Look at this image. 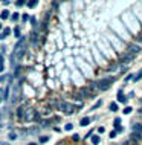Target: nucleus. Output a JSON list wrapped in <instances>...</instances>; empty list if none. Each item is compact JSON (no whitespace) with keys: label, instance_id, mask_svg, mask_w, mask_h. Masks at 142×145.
Returning a JSON list of instances; mask_svg holds the SVG:
<instances>
[{"label":"nucleus","instance_id":"5","mask_svg":"<svg viewBox=\"0 0 142 145\" xmlns=\"http://www.w3.org/2000/svg\"><path fill=\"white\" fill-rule=\"evenodd\" d=\"M79 96L81 98H92V90L89 87H84L79 90Z\"/></svg>","mask_w":142,"mask_h":145},{"label":"nucleus","instance_id":"6","mask_svg":"<svg viewBox=\"0 0 142 145\" xmlns=\"http://www.w3.org/2000/svg\"><path fill=\"white\" fill-rule=\"evenodd\" d=\"M134 57H136V55H133V53H130V52H125L124 55H122V58H121V64H124V63H128V61H131Z\"/></svg>","mask_w":142,"mask_h":145},{"label":"nucleus","instance_id":"3","mask_svg":"<svg viewBox=\"0 0 142 145\" xmlns=\"http://www.w3.org/2000/svg\"><path fill=\"white\" fill-rule=\"evenodd\" d=\"M60 110H61L63 113H66V115H70V113L75 112V107H73L70 102L63 101V102H60Z\"/></svg>","mask_w":142,"mask_h":145},{"label":"nucleus","instance_id":"29","mask_svg":"<svg viewBox=\"0 0 142 145\" xmlns=\"http://www.w3.org/2000/svg\"><path fill=\"white\" fill-rule=\"evenodd\" d=\"M8 80V75H3V77H0V83H2V81H6Z\"/></svg>","mask_w":142,"mask_h":145},{"label":"nucleus","instance_id":"10","mask_svg":"<svg viewBox=\"0 0 142 145\" xmlns=\"http://www.w3.org/2000/svg\"><path fill=\"white\" fill-rule=\"evenodd\" d=\"M9 34H11V29H9V28H5V29H3V32H0V40L6 38Z\"/></svg>","mask_w":142,"mask_h":145},{"label":"nucleus","instance_id":"37","mask_svg":"<svg viewBox=\"0 0 142 145\" xmlns=\"http://www.w3.org/2000/svg\"><path fill=\"white\" fill-rule=\"evenodd\" d=\"M0 145H9L8 142H0Z\"/></svg>","mask_w":142,"mask_h":145},{"label":"nucleus","instance_id":"15","mask_svg":"<svg viewBox=\"0 0 142 145\" xmlns=\"http://www.w3.org/2000/svg\"><path fill=\"white\" fill-rule=\"evenodd\" d=\"M90 139H92V143H93V145H98V143H99V136H92Z\"/></svg>","mask_w":142,"mask_h":145},{"label":"nucleus","instance_id":"21","mask_svg":"<svg viewBox=\"0 0 142 145\" xmlns=\"http://www.w3.org/2000/svg\"><path fill=\"white\" fill-rule=\"evenodd\" d=\"M131 112H133V108H131V107H125V108H124V115H130Z\"/></svg>","mask_w":142,"mask_h":145},{"label":"nucleus","instance_id":"4","mask_svg":"<svg viewBox=\"0 0 142 145\" xmlns=\"http://www.w3.org/2000/svg\"><path fill=\"white\" fill-rule=\"evenodd\" d=\"M34 119H37V113L32 110V108H29L28 112H25V116H23V121H26V122H29V121H34Z\"/></svg>","mask_w":142,"mask_h":145},{"label":"nucleus","instance_id":"40","mask_svg":"<svg viewBox=\"0 0 142 145\" xmlns=\"http://www.w3.org/2000/svg\"><path fill=\"white\" fill-rule=\"evenodd\" d=\"M29 145H37V143H29Z\"/></svg>","mask_w":142,"mask_h":145},{"label":"nucleus","instance_id":"1","mask_svg":"<svg viewBox=\"0 0 142 145\" xmlns=\"http://www.w3.org/2000/svg\"><path fill=\"white\" fill-rule=\"evenodd\" d=\"M26 52V38H20L18 43L15 44L14 47V52H12V58L14 60H20Z\"/></svg>","mask_w":142,"mask_h":145},{"label":"nucleus","instance_id":"16","mask_svg":"<svg viewBox=\"0 0 142 145\" xmlns=\"http://www.w3.org/2000/svg\"><path fill=\"white\" fill-rule=\"evenodd\" d=\"M37 0H31V2H28V8H35L37 6Z\"/></svg>","mask_w":142,"mask_h":145},{"label":"nucleus","instance_id":"39","mask_svg":"<svg viewBox=\"0 0 142 145\" xmlns=\"http://www.w3.org/2000/svg\"><path fill=\"white\" fill-rule=\"evenodd\" d=\"M0 102H2V95H0Z\"/></svg>","mask_w":142,"mask_h":145},{"label":"nucleus","instance_id":"26","mask_svg":"<svg viewBox=\"0 0 142 145\" xmlns=\"http://www.w3.org/2000/svg\"><path fill=\"white\" fill-rule=\"evenodd\" d=\"M48 139H49L48 136H41V137H40V142H41V143H43V142H48Z\"/></svg>","mask_w":142,"mask_h":145},{"label":"nucleus","instance_id":"30","mask_svg":"<svg viewBox=\"0 0 142 145\" xmlns=\"http://www.w3.org/2000/svg\"><path fill=\"white\" fill-rule=\"evenodd\" d=\"M23 3H25V2H23V0H18V2H15V5H17V6H22Z\"/></svg>","mask_w":142,"mask_h":145},{"label":"nucleus","instance_id":"11","mask_svg":"<svg viewBox=\"0 0 142 145\" xmlns=\"http://www.w3.org/2000/svg\"><path fill=\"white\" fill-rule=\"evenodd\" d=\"M23 116H25V108H23V107H18V110H17V118L23 121Z\"/></svg>","mask_w":142,"mask_h":145},{"label":"nucleus","instance_id":"13","mask_svg":"<svg viewBox=\"0 0 142 145\" xmlns=\"http://www.w3.org/2000/svg\"><path fill=\"white\" fill-rule=\"evenodd\" d=\"M118 101H119V102H125V101H127V98L122 95V92H119V93H118Z\"/></svg>","mask_w":142,"mask_h":145},{"label":"nucleus","instance_id":"12","mask_svg":"<svg viewBox=\"0 0 142 145\" xmlns=\"http://www.w3.org/2000/svg\"><path fill=\"white\" fill-rule=\"evenodd\" d=\"M8 17H9V11H8V9H3L2 14H0V19H2V20H6Z\"/></svg>","mask_w":142,"mask_h":145},{"label":"nucleus","instance_id":"35","mask_svg":"<svg viewBox=\"0 0 142 145\" xmlns=\"http://www.w3.org/2000/svg\"><path fill=\"white\" fill-rule=\"evenodd\" d=\"M96 131H98V133H101V134H103V131H104V128H103V127H99V128H98Z\"/></svg>","mask_w":142,"mask_h":145},{"label":"nucleus","instance_id":"36","mask_svg":"<svg viewBox=\"0 0 142 145\" xmlns=\"http://www.w3.org/2000/svg\"><path fill=\"white\" fill-rule=\"evenodd\" d=\"M131 78H133V75H128V77H127V78H125V83H127V81H130V80H131Z\"/></svg>","mask_w":142,"mask_h":145},{"label":"nucleus","instance_id":"17","mask_svg":"<svg viewBox=\"0 0 142 145\" xmlns=\"http://www.w3.org/2000/svg\"><path fill=\"white\" fill-rule=\"evenodd\" d=\"M3 69H5V63H3V57L0 55V74L3 72Z\"/></svg>","mask_w":142,"mask_h":145},{"label":"nucleus","instance_id":"25","mask_svg":"<svg viewBox=\"0 0 142 145\" xmlns=\"http://www.w3.org/2000/svg\"><path fill=\"white\" fill-rule=\"evenodd\" d=\"M72 128H73V125H72V124H66V125H64V130H67V131L72 130Z\"/></svg>","mask_w":142,"mask_h":145},{"label":"nucleus","instance_id":"22","mask_svg":"<svg viewBox=\"0 0 142 145\" xmlns=\"http://www.w3.org/2000/svg\"><path fill=\"white\" fill-rule=\"evenodd\" d=\"M119 125H121V119H119V118H116V119H115V127H116L118 130H121V128H119Z\"/></svg>","mask_w":142,"mask_h":145},{"label":"nucleus","instance_id":"31","mask_svg":"<svg viewBox=\"0 0 142 145\" xmlns=\"http://www.w3.org/2000/svg\"><path fill=\"white\" fill-rule=\"evenodd\" d=\"M116 133H118V131H115V130H113V131L110 133V137H112V139H113V137H116Z\"/></svg>","mask_w":142,"mask_h":145},{"label":"nucleus","instance_id":"24","mask_svg":"<svg viewBox=\"0 0 142 145\" xmlns=\"http://www.w3.org/2000/svg\"><path fill=\"white\" fill-rule=\"evenodd\" d=\"M101 105H103V101L99 99V101H98V102H96V104H95V105L92 107V108H93V110H96V108H98V107H101Z\"/></svg>","mask_w":142,"mask_h":145},{"label":"nucleus","instance_id":"33","mask_svg":"<svg viewBox=\"0 0 142 145\" xmlns=\"http://www.w3.org/2000/svg\"><path fill=\"white\" fill-rule=\"evenodd\" d=\"M22 19H23L25 22H28V19H29V17H28V14H23V15H22Z\"/></svg>","mask_w":142,"mask_h":145},{"label":"nucleus","instance_id":"8","mask_svg":"<svg viewBox=\"0 0 142 145\" xmlns=\"http://www.w3.org/2000/svg\"><path fill=\"white\" fill-rule=\"evenodd\" d=\"M133 131L140 136L142 134V124H133Z\"/></svg>","mask_w":142,"mask_h":145},{"label":"nucleus","instance_id":"38","mask_svg":"<svg viewBox=\"0 0 142 145\" xmlns=\"http://www.w3.org/2000/svg\"><path fill=\"white\" fill-rule=\"evenodd\" d=\"M139 113H140V115H142V108H140V110H139Z\"/></svg>","mask_w":142,"mask_h":145},{"label":"nucleus","instance_id":"28","mask_svg":"<svg viewBox=\"0 0 142 145\" xmlns=\"http://www.w3.org/2000/svg\"><path fill=\"white\" fill-rule=\"evenodd\" d=\"M72 139H73L75 142H78V140H79V136H78V134H73V136H72Z\"/></svg>","mask_w":142,"mask_h":145},{"label":"nucleus","instance_id":"42","mask_svg":"<svg viewBox=\"0 0 142 145\" xmlns=\"http://www.w3.org/2000/svg\"><path fill=\"white\" fill-rule=\"evenodd\" d=\"M128 145H131V142H128Z\"/></svg>","mask_w":142,"mask_h":145},{"label":"nucleus","instance_id":"9","mask_svg":"<svg viewBox=\"0 0 142 145\" xmlns=\"http://www.w3.org/2000/svg\"><path fill=\"white\" fill-rule=\"evenodd\" d=\"M90 122H92V119H90L89 116H86V118H83V119L79 121V125H81V127H87Z\"/></svg>","mask_w":142,"mask_h":145},{"label":"nucleus","instance_id":"34","mask_svg":"<svg viewBox=\"0 0 142 145\" xmlns=\"http://www.w3.org/2000/svg\"><path fill=\"white\" fill-rule=\"evenodd\" d=\"M136 40H137L139 43H142V35H137V37H136Z\"/></svg>","mask_w":142,"mask_h":145},{"label":"nucleus","instance_id":"27","mask_svg":"<svg viewBox=\"0 0 142 145\" xmlns=\"http://www.w3.org/2000/svg\"><path fill=\"white\" fill-rule=\"evenodd\" d=\"M14 35H15V37H20V29H18V28H15V31H14Z\"/></svg>","mask_w":142,"mask_h":145},{"label":"nucleus","instance_id":"23","mask_svg":"<svg viewBox=\"0 0 142 145\" xmlns=\"http://www.w3.org/2000/svg\"><path fill=\"white\" fill-rule=\"evenodd\" d=\"M11 19H12V20H14V22H17V20H18V19H20V15H18V14H17V12H14V14H12V15H11Z\"/></svg>","mask_w":142,"mask_h":145},{"label":"nucleus","instance_id":"18","mask_svg":"<svg viewBox=\"0 0 142 145\" xmlns=\"http://www.w3.org/2000/svg\"><path fill=\"white\" fill-rule=\"evenodd\" d=\"M110 110H112V112H118V104H116V102H112V104H110Z\"/></svg>","mask_w":142,"mask_h":145},{"label":"nucleus","instance_id":"32","mask_svg":"<svg viewBox=\"0 0 142 145\" xmlns=\"http://www.w3.org/2000/svg\"><path fill=\"white\" fill-rule=\"evenodd\" d=\"M15 137H17L15 133H9V139H15Z\"/></svg>","mask_w":142,"mask_h":145},{"label":"nucleus","instance_id":"41","mask_svg":"<svg viewBox=\"0 0 142 145\" xmlns=\"http://www.w3.org/2000/svg\"><path fill=\"white\" fill-rule=\"evenodd\" d=\"M0 29H2V23H0Z\"/></svg>","mask_w":142,"mask_h":145},{"label":"nucleus","instance_id":"2","mask_svg":"<svg viewBox=\"0 0 142 145\" xmlns=\"http://www.w3.org/2000/svg\"><path fill=\"white\" fill-rule=\"evenodd\" d=\"M113 81H115L113 77H107V78H103V80H99V81H95V84H96L98 90H107V89H110V86H112Z\"/></svg>","mask_w":142,"mask_h":145},{"label":"nucleus","instance_id":"7","mask_svg":"<svg viewBox=\"0 0 142 145\" xmlns=\"http://www.w3.org/2000/svg\"><path fill=\"white\" fill-rule=\"evenodd\" d=\"M127 52L133 53V55H137V53L140 52V47H139V46H136V44H130V46H128V49H127Z\"/></svg>","mask_w":142,"mask_h":145},{"label":"nucleus","instance_id":"20","mask_svg":"<svg viewBox=\"0 0 142 145\" xmlns=\"http://www.w3.org/2000/svg\"><path fill=\"white\" fill-rule=\"evenodd\" d=\"M8 93H9V87H6V89H5V92H3V99H8V98H9V95H8Z\"/></svg>","mask_w":142,"mask_h":145},{"label":"nucleus","instance_id":"19","mask_svg":"<svg viewBox=\"0 0 142 145\" xmlns=\"http://www.w3.org/2000/svg\"><path fill=\"white\" fill-rule=\"evenodd\" d=\"M140 78H142V69L139 70V74H136V75L133 77V80H134V81H137V80H140Z\"/></svg>","mask_w":142,"mask_h":145},{"label":"nucleus","instance_id":"14","mask_svg":"<svg viewBox=\"0 0 142 145\" xmlns=\"http://www.w3.org/2000/svg\"><path fill=\"white\" fill-rule=\"evenodd\" d=\"M31 40H32V44H34V46H37V44H38V41H37V34H35V32H32Z\"/></svg>","mask_w":142,"mask_h":145}]
</instances>
